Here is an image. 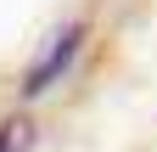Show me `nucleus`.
Returning <instances> with one entry per match:
<instances>
[{
	"label": "nucleus",
	"mask_w": 157,
	"mask_h": 152,
	"mask_svg": "<svg viewBox=\"0 0 157 152\" xmlns=\"http://www.w3.org/2000/svg\"><path fill=\"white\" fill-rule=\"evenodd\" d=\"M23 146H28V124H23V118L0 124V152H23Z\"/></svg>",
	"instance_id": "f03ea898"
},
{
	"label": "nucleus",
	"mask_w": 157,
	"mask_h": 152,
	"mask_svg": "<svg viewBox=\"0 0 157 152\" xmlns=\"http://www.w3.org/2000/svg\"><path fill=\"white\" fill-rule=\"evenodd\" d=\"M84 23H67L62 34H56V40L45 45V51H39L34 56V68L23 73V96H45V90L56 85V79H62V73H67V62H73V56H78V45H84Z\"/></svg>",
	"instance_id": "f257e3e1"
}]
</instances>
